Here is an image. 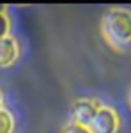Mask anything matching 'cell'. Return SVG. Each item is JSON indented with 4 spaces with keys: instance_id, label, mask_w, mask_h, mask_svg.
<instances>
[{
    "instance_id": "obj_2",
    "label": "cell",
    "mask_w": 131,
    "mask_h": 133,
    "mask_svg": "<svg viewBox=\"0 0 131 133\" xmlns=\"http://www.w3.org/2000/svg\"><path fill=\"white\" fill-rule=\"evenodd\" d=\"M92 131L93 133H117L119 130V115L115 110L108 106H99L95 113V119L92 122Z\"/></svg>"
},
{
    "instance_id": "obj_7",
    "label": "cell",
    "mask_w": 131,
    "mask_h": 133,
    "mask_svg": "<svg viewBox=\"0 0 131 133\" xmlns=\"http://www.w3.org/2000/svg\"><path fill=\"white\" fill-rule=\"evenodd\" d=\"M63 133H93V131H92V128H88V126H81V124L70 122L68 126H65Z\"/></svg>"
},
{
    "instance_id": "obj_3",
    "label": "cell",
    "mask_w": 131,
    "mask_h": 133,
    "mask_svg": "<svg viewBox=\"0 0 131 133\" xmlns=\"http://www.w3.org/2000/svg\"><path fill=\"white\" fill-rule=\"evenodd\" d=\"M99 110V104L92 99H79L72 104V119L75 124H81V126H92L93 119H95V113Z\"/></svg>"
},
{
    "instance_id": "obj_4",
    "label": "cell",
    "mask_w": 131,
    "mask_h": 133,
    "mask_svg": "<svg viewBox=\"0 0 131 133\" xmlns=\"http://www.w3.org/2000/svg\"><path fill=\"white\" fill-rule=\"evenodd\" d=\"M18 58V42L11 36L0 40V66L13 65Z\"/></svg>"
},
{
    "instance_id": "obj_6",
    "label": "cell",
    "mask_w": 131,
    "mask_h": 133,
    "mask_svg": "<svg viewBox=\"0 0 131 133\" xmlns=\"http://www.w3.org/2000/svg\"><path fill=\"white\" fill-rule=\"evenodd\" d=\"M9 29H11V22L5 11H0V40L9 36Z\"/></svg>"
},
{
    "instance_id": "obj_8",
    "label": "cell",
    "mask_w": 131,
    "mask_h": 133,
    "mask_svg": "<svg viewBox=\"0 0 131 133\" xmlns=\"http://www.w3.org/2000/svg\"><path fill=\"white\" fill-rule=\"evenodd\" d=\"M0 110H4V94L0 92Z\"/></svg>"
},
{
    "instance_id": "obj_10",
    "label": "cell",
    "mask_w": 131,
    "mask_h": 133,
    "mask_svg": "<svg viewBox=\"0 0 131 133\" xmlns=\"http://www.w3.org/2000/svg\"><path fill=\"white\" fill-rule=\"evenodd\" d=\"M129 106H131V90H129Z\"/></svg>"
},
{
    "instance_id": "obj_5",
    "label": "cell",
    "mask_w": 131,
    "mask_h": 133,
    "mask_svg": "<svg viewBox=\"0 0 131 133\" xmlns=\"http://www.w3.org/2000/svg\"><path fill=\"white\" fill-rule=\"evenodd\" d=\"M15 121L7 110H0V133H13Z\"/></svg>"
},
{
    "instance_id": "obj_1",
    "label": "cell",
    "mask_w": 131,
    "mask_h": 133,
    "mask_svg": "<svg viewBox=\"0 0 131 133\" xmlns=\"http://www.w3.org/2000/svg\"><path fill=\"white\" fill-rule=\"evenodd\" d=\"M104 38L113 47H124L131 43V11L124 7L109 9L102 20Z\"/></svg>"
},
{
    "instance_id": "obj_9",
    "label": "cell",
    "mask_w": 131,
    "mask_h": 133,
    "mask_svg": "<svg viewBox=\"0 0 131 133\" xmlns=\"http://www.w3.org/2000/svg\"><path fill=\"white\" fill-rule=\"evenodd\" d=\"M0 11H5V5H0Z\"/></svg>"
}]
</instances>
